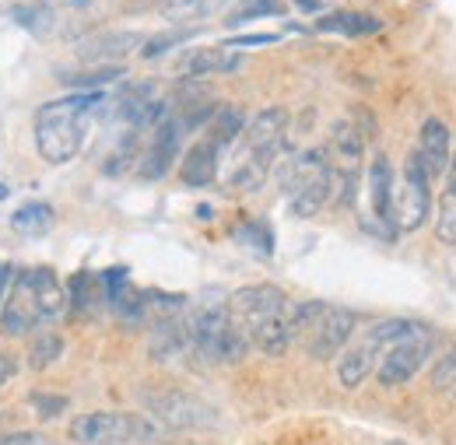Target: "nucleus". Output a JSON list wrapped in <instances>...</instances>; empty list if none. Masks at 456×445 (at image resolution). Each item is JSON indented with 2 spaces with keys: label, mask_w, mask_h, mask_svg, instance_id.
I'll list each match as a JSON object with an SVG mask.
<instances>
[{
  "label": "nucleus",
  "mask_w": 456,
  "mask_h": 445,
  "mask_svg": "<svg viewBox=\"0 0 456 445\" xmlns=\"http://www.w3.org/2000/svg\"><path fill=\"white\" fill-rule=\"evenodd\" d=\"M285 126H288V112L281 106H271V109L256 112L239 141L232 144V158H228V175L225 186L235 193H256L271 168L278 162L281 148H285Z\"/></svg>",
  "instance_id": "1"
},
{
  "label": "nucleus",
  "mask_w": 456,
  "mask_h": 445,
  "mask_svg": "<svg viewBox=\"0 0 456 445\" xmlns=\"http://www.w3.org/2000/svg\"><path fill=\"white\" fill-rule=\"evenodd\" d=\"M291 305L288 295L274 284H249L239 287L228 298L232 323L242 330L249 347H260L264 354H285L291 336Z\"/></svg>",
  "instance_id": "2"
},
{
  "label": "nucleus",
  "mask_w": 456,
  "mask_h": 445,
  "mask_svg": "<svg viewBox=\"0 0 456 445\" xmlns=\"http://www.w3.org/2000/svg\"><path fill=\"white\" fill-rule=\"evenodd\" d=\"M99 106H102L99 92H77V95H67L57 102H46L36 116V148H39V155L50 166L70 162L81 151V144L88 137V123H92Z\"/></svg>",
  "instance_id": "3"
},
{
  "label": "nucleus",
  "mask_w": 456,
  "mask_h": 445,
  "mask_svg": "<svg viewBox=\"0 0 456 445\" xmlns=\"http://www.w3.org/2000/svg\"><path fill=\"white\" fill-rule=\"evenodd\" d=\"M63 312H67V291H63V284L57 280V274L50 267L25 271L21 278L14 280L11 302L4 305L0 334L7 336L32 334L36 327L53 323Z\"/></svg>",
  "instance_id": "4"
},
{
  "label": "nucleus",
  "mask_w": 456,
  "mask_h": 445,
  "mask_svg": "<svg viewBox=\"0 0 456 445\" xmlns=\"http://www.w3.org/2000/svg\"><path fill=\"white\" fill-rule=\"evenodd\" d=\"M190 330V354L208 365H235L246 358L249 340L232 323V312L225 305H197L186 320Z\"/></svg>",
  "instance_id": "5"
},
{
  "label": "nucleus",
  "mask_w": 456,
  "mask_h": 445,
  "mask_svg": "<svg viewBox=\"0 0 456 445\" xmlns=\"http://www.w3.org/2000/svg\"><path fill=\"white\" fill-rule=\"evenodd\" d=\"M281 186L288 193L291 214H298V218L320 214L334 197V172H330V162H327V151L323 148L298 151L281 168Z\"/></svg>",
  "instance_id": "6"
},
{
  "label": "nucleus",
  "mask_w": 456,
  "mask_h": 445,
  "mask_svg": "<svg viewBox=\"0 0 456 445\" xmlns=\"http://www.w3.org/2000/svg\"><path fill=\"white\" fill-rule=\"evenodd\" d=\"M411 330H414V320H379L365 334L354 336V344H347V351L338 361V379L344 390H358L369 379V372L379 365V358L390 351V344H397Z\"/></svg>",
  "instance_id": "7"
},
{
  "label": "nucleus",
  "mask_w": 456,
  "mask_h": 445,
  "mask_svg": "<svg viewBox=\"0 0 456 445\" xmlns=\"http://www.w3.org/2000/svg\"><path fill=\"white\" fill-rule=\"evenodd\" d=\"M432 351H436V334H432V327L414 323V330L400 336L397 344H390V351L379 358V365H376L379 386H383V390H397L403 383H411V379L425 368V361L432 358Z\"/></svg>",
  "instance_id": "8"
},
{
  "label": "nucleus",
  "mask_w": 456,
  "mask_h": 445,
  "mask_svg": "<svg viewBox=\"0 0 456 445\" xmlns=\"http://www.w3.org/2000/svg\"><path fill=\"white\" fill-rule=\"evenodd\" d=\"M432 179L421 166L418 151L407 155V162L400 168V175L394 179V224L403 231H414L428 222L432 211Z\"/></svg>",
  "instance_id": "9"
},
{
  "label": "nucleus",
  "mask_w": 456,
  "mask_h": 445,
  "mask_svg": "<svg viewBox=\"0 0 456 445\" xmlns=\"http://www.w3.org/2000/svg\"><path fill=\"white\" fill-rule=\"evenodd\" d=\"M155 428L144 417L134 414H116V410H99V414H81L70 421V439L77 445H126L151 439Z\"/></svg>",
  "instance_id": "10"
},
{
  "label": "nucleus",
  "mask_w": 456,
  "mask_h": 445,
  "mask_svg": "<svg viewBox=\"0 0 456 445\" xmlns=\"http://www.w3.org/2000/svg\"><path fill=\"white\" fill-rule=\"evenodd\" d=\"M362 151H365L362 130L351 119L334 123L330 144H327V162H330V172H334V193H338L341 204H354L358 172H362Z\"/></svg>",
  "instance_id": "11"
},
{
  "label": "nucleus",
  "mask_w": 456,
  "mask_h": 445,
  "mask_svg": "<svg viewBox=\"0 0 456 445\" xmlns=\"http://www.w3.org/2000/svg\"><path fill=\"white\" fill-rule=\"evenodd\" d=\"M354 323H358V316L351 312V309H341V305H327V302H320V309L313 312V320L305 323V330H302V344H305V351H309V358H316V361H330L341 347L351 344V334H354Z\"/></svg>",
  "instance_id": "12"
},
{
  "label": "nucleus",
  "mask_w": 456,
  "mask_h": 445,
  "mask_svg": "<svg viewBox=\"0 0 456 445\" xmlns=\"http://www.w3.org/2000/svg\"><path fill=\"white\" fill-rule=\"evenodd\" d=\"M144 403L151 407V414L169 425V428H215L218 425V414L215 407H208L204 400L190 396V392L166 390V392H148Z\"/></svg>",
  "instance_id": "13"
},
{
  "label": "nucleus",
  "mask_w": 456,
  "mask_h": 445,
  "mask_svg": "<svg viewBox=\"0 0 456 445\" xmlns=\"http://www.w3.org/2000/svg\"><path fill=\"white\" fill-rule=\"evenodd\" d=\"M183 134H186V126H183L172 112L148 134V144H144V155H141V175H144V179H162V175L175 166Z\"/></svg>",
  "instance_id": "14"
},
{
  "label": "nucleus",
  "mask_w": 456,
  "mask_h": 445,
  "mask_svg": "<svg viewBox=\"0 0 456 445\" xmlns=\"http://www.w3.org/2000/svg\"><path fill=\"white\" fill-rule=\"evenodd\" d=\"M394 166L387 155H376L369 166V222L379 224V235L394 239L397 224H394Z\"/></svg>",
  "instance_id": "15"
},
{
  "label": "nucleus",
  "mask_w": 456,
  "mask_h": 445,
  "mask_svg": "<svg viewBox=\"0 0 456 445\" xmlns=\"http://www.w3.org/2000/svg\"><path fill=\"white\" fill-rule=\"evenodd\" d=\"M418 158L428 172V179H443L450 172V126L443 119H425L421 123V134H418Z\"/></svg>",
  "instance_id": "16"
},
{
  "label": "nucleus",
  "mask_w": 456,
  "mask_h": 445,
  "mask_svg": "<svg viewBox=\"0 0 456 445\" xmlns=\"http://www.w3.org/2000/svg\"><path fill=\"white\" fill-rule=\"evenodd\" d=\"M218 166H222V148H218L211 137H204V141H197V144L183 155V162H179V179H183L186 186H208V182L218 179Z\"/></svg>",
  "instance_id": "17"
},
{
  "label": "nucleus",
  "mask_w": 456,
  "mask_h": 445,
  "mask_svg": "<svg viewBox=\"0 0 456 445\" xmlns=\"http://www.w3.org/2000/svg\"><path fill=\"white\" fill-rule=\"evenodd\" d=\"M137 46H144V39L137 36V32H106V36H95V39H88V43H81L77 46V60L85 63V67H106V60H119V56H126L130 50H137Z\"/></svg>",
  "instance_id": "18"
},
{
  "label": "nucleus",
  "mask_w": 456,
  "mask_h": 445,
  "mask_svg": "<svg viewBox=\"0 0 456 445\" xmlns=\"http://www.w3.org/2000/svg\"><path fill=\"white\" fill-rule=\"evenodd\" d=\"M242 67V53H232L228 46H208V50H190L179 60L183 77H208V74H232Z\"/></svg>",
  "instance_id": "19"
},
{
  "label": "nucleus",
  "mask_w": 456,
  "mask_h": 445,
  "mask_svg": "<svg viewBox=\"0 0 456 445\" xmlns=\"http://www.w3.org/2000/svg\"><path fill=\"white\" fill-rule=\"evenodd\" d=\"M148 351H151L155 361H175L179 354H190V330H186V320H179V316L159 320L155 330H151Z\"/></svg>",
  "instance_id": "20"
},
{
  "label": "nucleus",
  "mask_w": 456,
  "mask_h": 445,
  "mask_svg": "<svg viewBox=\"0 0 456 445\" xmlns=\"http://www.w3.org/2000/svg\"><path fill=\"white\" fill-rule=\"evenodd\" d=\"M379 28H383V21L365 11H330L316 21V32H334V36H347V39L376 36Z\"/></svg>",
  "instance_id": "21"
},
{
  "label": "nucleus",
  "mask_w": 456,
  "mask_h": 445,
  "mask_svg": "<svg viewBox=\"0 0 456 445\" xmlns=\"http://www.w3.org/2000/svg\"><path fill=\"white\" fill-rule=\"evenodd\" d=\"M436 235L446 246H456V155L450 162V172H446V190H443L439 214H436Z\"/></svg>",
  "instance_id": "22"
},
{
  "label": "nucleus",
  "mask_w": 456,
  "mask_h": 445,
  "mask_svg": "<svg viewBox=\"0 0 456 445\" xmlns=\"http://www.w3.org/2000/svg\"><path fill=\"white\" fill-rule=\"evenodd\" d=\"M242 126H246V119H242V112L235 109V106H218L215 116H211V130H208V137L225 151V148H232V144L239 141Z\"/></svg>",
  "instance_id": "23"
},
{
  "label": "nucleus",
  "mask_w": 456,
  "mask_h": 445,
  "mask_svg": "<svg viewBox=\"0 0 456 445\" xmlns=\"http://www.w3.org/2000/svg\"><path fill=\"white\" fill-rule=\"evenodd\" d=\"M99 287H102L99 278H92V274H74L70 284H67V305H70L77 316L95 312V305H99Z\"/></svg>",
  "instance_id": "24"
},
{
  "label": "nucleus",
  "mask_w": 456,
  "mask_h": 445,
  "mask_svg": "<svg viewBox=\"0 0 456 445\" xmlns=\"http://www.w3.org/2000/svg\"><path fill=\"white\" fill-rule=\"evenodd\" d=\"M11 224L21 235H46L53 228V207L50 204H21L11 214Z\"/></svg>",
  "instance_id": "25"
},
{
  "label": "nucleus",
  "mask_w": 456,
  "mask_h": 445,
  "mask_svg": "<svg viewBox=\"0 0 456 445\" xmlns=\"http://www.w3.org/2000/svg\"><path fill=\"white\" fill-rule=\"evenodd\" d=\"M285 14V0H239L232 11H228L225 25H249V21H260V18H278Z\"/></svg>",
  "instance_id": "26"
},
{
  "label": "nucleus",
  "mask_w": 456,
  "mask_h": 445,
  "mask_svg": "<svg viewBox=\"0 0 456 445\" xmlns=\"http://www.w3.org/2000/svg\"><path fill=\"white\" fill-rule=\"evenodd\" d=\"M119 77H123V67H119V63H106V67H85V70L63 74V85L92 92V88H102V85H110V81H119Z\"/></svg>",
  "instance_id": "27"
},
{
  "label": "nucleus",
  "mask_w": 456,
  "mask_h": 445,
  "mask_svg": "<svg viewBox=\"0 0 456 445\" xmlns=\"http://www.w3.org/2000/svg\"><path fill=\"white\" fill-rule=\"evenodd\" d=\"M11 18H14L21 28H28L32 36H50V25H53V11H50L46 4H18V7L11 11Z\"/></svg>",
  "instance_id": "28"
},
{
  "label": "nucleus",
  "mask_w": 456,
  "mask_h": 445,
  "mask_svg": "<svg viewBox=\"0 0 456 445\" xmlns=\"http://www.w3.org/2000/svg\"><path fill=\"white\" fill-rule=\"evenodd\" d=\"M200 28L193 25H186V28H172V32H166V36H155V39H148L144 46H141V56L144 60H155V56H162V53H169V50H175V46H183L186 39H193Z\"/></svg>",
  "instance_id": "29"
},
{
  "label": "nucleus",
  "mask_w": 456,
  "mask_h": 445,
  "mask_svg": "<svg viewBox=\"0 0 456 445\" xmlns=\"http://www.w3.org/2000/svg\"><path fill=\"white\" fill-rule=\"evenodd\" d=\"M60 351H63V340L57 334H39L28 347V365L32 368H46V365L57 361Z\"/></svg>",
  "instance_id": "30"
},
{
  "label": "nucleus",
  "mask_w": 456,
  "mask_h": 445,
  "mask_svg": "<svg viewBox=\"0 0 456 445\" xmlns=\"http://www.w3.org/2000/svg\"><path fill=\"white\" fill-rule=\"evenodd\" d=\"M218 7V0H172L166 7V18L169 21H193V18H204Z\"/></svg>",
  "instance_id": "31"
},
{
  "label": "nucleus",
  "mask_w": 456,
  "mask_h": 445,
  "mask_svg": "<svg viewBox=\"0 0 456 445\" xmlns=\"http://www.w3.org/2000/svg\"><path fill=\"white\" fill-rule=\"evenodd\" d=\"M235 239H239V242H249V246H253L256 253H264V256L274 253V235H271V228L264 222H249L246 228H239Z\"/></svg>",
  "instance_id": "32"
},
{
  "label": "nucleus",
  "mask_w": 456,
  "mask_h": 445,
  "mask_svg": "<svg viewBox=\"0 0 456 445\" xmlns=\"http://www.w3.org/2000/svg\"><path fill=\"white\" fill-rule=\"evenodd\" d=\"M432 390H456V340L453 347L436 361V368H432Z\"/></svg>",
  "instance_id": "33"
},
{
  "label": "nucleus",
  "mask_w": 456,
  "mask_h": 445,
  "mask_svg": "<svg viewBox=\"0 0 456 445\" xmlns=\"http://www.w3.org/2000/svg\"><path fill=\"white\" fill-rule=\"evenodd\" d=\"M28 403L39 410V417H43V421L60 417V414H63V407H67V400H63V396H46V392H32V396H28Z\"/></svg>",
  "instance_id": "34"
},
{
  "label": "nucleus",
  "mask_w": 456,
  "mask_h": 445,
  "mask_svg": "<svg viewBox=\"0 0 456 445\" xmlns=\"http://www.w3.org/2000/svg\"><path fill=\"white\" fill-rule=\"evenodd\" d=\"M0 445H57V442H50L39 432H7V435H0Z\"/></svg>",
  "instance_id": "35"
},
{
  "label": "nucleus",
  "mask_w": 456,
  "mask_h": 445,
  "mask_svg": "<svg viewBox=\"0 0 456 445\" xmlns=\"http://www.w3.org/2000/svg\"><path fill=\"white\" fill-rule=\"evenodd\" d=\"M274 43H278V36L264 32V36H232L225 46L228 50H246V46H274Z\"/></svg>",
  "instance_id": "36"
},
{
  "label": "nucleus",
  "mask_w": 456,
  "mask_h": 445,
  "mask_svg": "<svg viewBox=\"0 0 456 445\" xmlns=\"http://www.w3.org/2000/svg\"><path fill=\"white\" fill-rule=\"evenodd\" d=\"M14 376V358H7V354H0V386L7 383Z\"/></svg>",
  "instance_id": "37"
},
{
  "label": "nucleus",
  "mask_w": 456,
  "mask_h": 445,
  "mask_svg": "<svg viewBox=\"0 0 456 445\" xmlns=\"http://www.w3.org/2000/svg\"><path fill=\"white\" fill-rule=\"evenodd\" d=\"M7 280H11V267H7V263H0V298H4V287H7Z\"/></svg>",
  "instance_id": "38"
},
{
  "label": "nucleus",
  "mask_w": 456,
  "mask_h": 445,
  "mask_svg": "<svg viewBox=\"0 0 456 445\" xmlns=\"http://www.w3.org/2000/svg\"><path fill=\"white\" fill-rule=\"evenodd\" d=\"M4 197H7V186H4V182H0V200H4Z\"/></svg>",
  "instance_id": "39"
}]
</instances>
